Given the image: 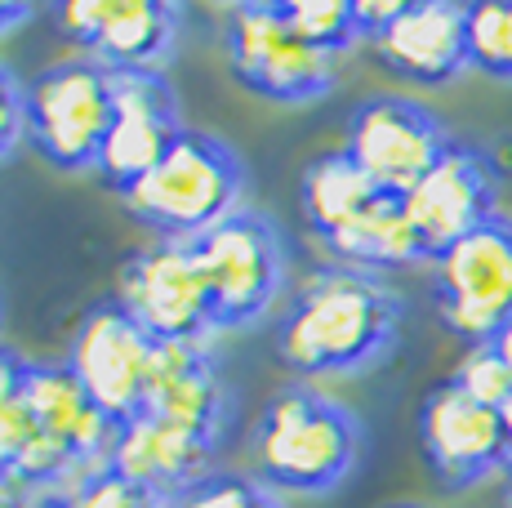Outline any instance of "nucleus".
Masks as SVG:
<instances>
[{"mask_svg":"<svg viewBox=\"0 0 512 508\" xmlns=\"http://www.w3.org/2000/svg\"><path fill=\"white\" fill-rule=\"evenodd\" d=\"M116 299L156 344H210L219 330L192 241H152L134 250L121 268Z\"/></svg>","mask_w":512,"mask_h":508,"instance_id":"9","label":"nucleus"},{"mask_svg":"<svg viewBox=\"0 0 512 508\" xmlns=\"http://www.w3.org/2000/svg\"><path fill=\"white\" fill-rule=\"evenodd\" d=\"M27 143V85L0 63V161Z\"/></svg>","mask_w":512,"mask_h":508,"instance_id":"27","label":"nucleus"},{"mask_svg":"<svg viewBox=\"0 0 512 508\" xmlns=\"http://www.w3.org/2000/svg\"><path fill=\"white\" fill-rule=\"evenodd\" d=\"M36 442H41V424L27 393V357L0 348V477H18Z\"/></svg>","mask_w":512,"mask_h":508,"instance_id":"21","label":"nucleus"},{"mask_svg":"<svg viewBox=\"0 0 512 508\" xmlns=\"http://www.w3.org/2000/svg\"><path fill=\"white\" fill-rule=\"evenodd\" d=\"M401 321L406 304L383 277L326 263L285 304L272 348L299 384L343 379L379 366L397 348Z\"/></svg>","mask_w":512,"mask_h":508,"instance_id":"1","label":"nucleus"},{"mask_svg":"<svg viewBox=\"0 0 512 508\" xmlns=\"http://www.w3.org/2000/svg\"><path fill=\"white\" fill-rule=\"evenodd\" d=\"M67 370L81 379L90 402L112 419L116 428L143 415L147 384H152L156 339L121 308V299H103L81 317L72 344H67Z\"/></svg>","mask_w":512,"mask_h":508,"instance_id":"8","label":"nucleus"},{"mask_svg":"<svg viewBox=\"0 0 512 508\" xmlns=\"http://www.w3.org/2000/svg\"><path fill=\"white\" fill-rule=\"evenodd\" d=\"M183 9L165 0H72L58 9L67 41L107 72H161L179 45Z\"/></svg>","mask_w":512,"mask_h":508,"instance_id":"14","label":"nucleus"},{"mask_svg":"<svg viewBox=\"0 0 512 508\" xmlns=\"http://www.w3.org/2000/svg\"><path fill=\"white\" fill-rule=\"evenodd\" d=\"M219 446L223 442H214V437L192 433V428L174 424V419H161V415H152V410H143L130 424L116 428V442H112V451H107V468L121 473L125 482L170 500L187 482H196V477H205L210 468H219L214 464Z\"/></svg>","mask_w":512,"mask_h":508,"instance_id":"16","label":"nucleus"},{"mask_svg":"<svg viewBox=\"0 0 512 508\" xmlns=\"http://www.w3.org/2000/svg\"><path fill=\"white\" fill-rule=\"evenodd\" d=\"M490 348H495V353H499V361H504V366L512 370V321H508L504 330H499L495 339H490Z\"/></svg>","mask_w":512,"mask_h":508,"instance_id":"30","label":"nucleus"},{"mask_svg":"<svg viewBox=\"0 0 512 508\" xmlns=\"http://www.w3.org/2000/svg\"><path fill=\"white\" fill-rule=\"evenodd\" d=\"M392 508H419V504H392Z\"/></svg>","mask_w":512,"mask_h":508,"instance_id":"33","label":"nucleus"},{"mask_svg":"<svg viewBox=\"0 0 512 508\" xmlns=\"http://www.w3.org/2000/svg\"><path fill=\"white\" fill-rule=\"evenodd\" d=\"M36 508H165V500L143 491V486L125 482L107 464H98L90 473L76 477V482L58 486L49 495H36Z\"/></svg>","mask_w":512,"mask_h":508,"instance_id":"24","label":"nucleus"},{"mask_svg":"<svg viewBox=\"0 0 512 508\" xmlns=\"http://www.w3.org/2000/svg\"><path fill=\"white\" fill-rule=\"evenodd\" d=\"M432 304L468 348L490 344L512 321V214H495L432 259Z\"/></svg>","mask_w":512,"mask_h":508,"instance_id":"6","label":"nucleus"},{"mask_svg":"<svg viewBox=\"0 0 512 508\" xmlns=\"http://www.w3.org/2000/svg\"><path fill=\"white\" fill-rule=\"evenodd\" d=\"M379 183L352 161L348 152H326L303 170V183H299V205H303V219H308L312 237L326 241L334 237L339 228H348L366 205L379 197Z\"/></svg>","mask_w":512,"mask_h":508,"instance_id":"20","label":"nucleus"},{"mask_svg":"<svg viewBox=\"0 0 512 508\" xmlns=\"http://www.w3.org/2000/svg\"><path fill=\"white\" fill-rule=\"evenodd\" d=\"M504 433H508V468H512V397L504 406Z\"/></svg>","mask_w":512,"mask_h":508,"instance_id":"31","label":"nucleus"},{"mask_svg":"<svg viewBox=\"0 0 512 508\" xmlns=\"http://www.w3.org/2000/svg\"><path fill=\"white\" fill-rule=\"evenodd\" d=\"M419 446L441 491H472L495 473H508L504 410L477 402L455 379L432 384L423 397Z\"/></svg>","mask_w":512,"mask_h":508,"instance_id":"11","label":"nucleus"},{"mask_svg":"<svg viewBox=\"0 0 512 508\" xmlns=\"http://www.w3.org/2000/svg\"><path fill=\"white\" fill-rule=\"evenodd\" d=\"M223 45H228L232 76L250 94L285 107L317 103L339 85V63L312 45H303L290 27L281 23L272 0H245L228 9L223 23Z\"/></svg>","mask_w":512,"mask_h":508,"instance_id":"7","label":"nucleus"},{"mask_svg":"<svg viewBox=\"0 0 512 508\" xmlns=\"http://www.w3.org/2000/svg\"><path fill=\"white\" fill-rule=\"evenodd\" d=\"M32 18V5H14V0H0V36H9L14 27H23Z\"/></svg>","mask_w":512,"mask_h":508,"instance_id":"29","label":"nucleus"},{"mask_svg":"<svg viewBox=\"0 0 512 508\" xmlns=\"http://www.w3.org/2000/svg\"><path fill=\"white\" fill-rule=\"evenodd\" d=\"M455 379L459 388H468L477 402H486V406H499L504 410L508 406V397H512V370L499 361V353L490 344H477V348H468V357L455 366Z\"/></svg>","mask_w":512,"mask_h":508,"instance_id":"26","label":"nucleus"},{"mask_svg":"<svg viewBox=\"0 0 512 508\" xmlns=\"http://www.w3.org/2000/svg\"><path fill=\"white\" fill-rule=\"evenodd\" d=\"M27 393H32L41 437L58 455H67V464L76 473H90V468L107 464V451L116 442V424L90 402V393L67 370V361L27 357Z\"/></svg>","mask_w":512,"mask_h":508,"instance_id":"18","label":"nucleus"},{"mask_svg":"<svg viewBox=\"0 0 512 508\" xmlns=\"http://www.w3.org/2000/svg\"><path fill=\"white\" fill-rule=\"evenodd\" d=\"M192 254L205 290H210L214 326L219 330L259 326L277 308L285 290V246L281 232L263 214L236 210L219 228L196 237Z\"/></svg>","mask_w":512,"mask_h":508,"instance_id":"5","label":"nucleus"},{"mask_svg":"<svg viewBox=\"0 0 512 508\" xmlns=\"http://www.w3.org/2000/svg\"><path fill=\"white\" fill-rule=\"evenodd\" d=\"M468 63L472 72L512 85V0L468 5Z\"/></svg>","mask_w":512,"mask_h":508,"instance_id":"23","label":"nucleus"},{"mask_svg":"<svg viewBox=\"0 0 512 508\" xmlns=\"http://www.w3.org/2000/svg\"><path fill=\"white\" fill-rule=\"evenodd\" d=\"M455 134L423 103L401 94H370L352 107L343 152L392 197H410L419 179L450 152Z\"/></svg>","mask_w":512,"mask_h":508,"instance_id":"10","label":"nucleus"},{"mask_svg":"<svg viewBox=\"0 0 512 508\" xmlns=\"http://www.w3.org/2000/svg\"><path fill=\"white\" fill-rule=\"evenodd\" d=\"M143 410L223 442L232 424V384L210 344H156Z\"/></svg>","mask_w":512,"mask_h":508,"instance_id":"17","label":"nucleus"},{"mask_svg":"<svg viewBox=\"0 0 512 508\" xmlns=\"http://www.w3.org/2000/svg\"><path fill=\"white\" fill-rule=\"evenodd\" d=\"M0 508H36V495L23 491L14 477H0Z\"/></svg>","mask_w":512,"mask_h":508,"instance_id":"28","label":"nucleus"},{"mask_svg":"<svg viewBox=\"0 0 512 508\" xmlns=\"http://www.w3.org/2000/svg\"><path fill=\"white\" fill-rule=\"evenodd\" d=\"M112 90V130L103 139L94 174L103 179V188L125 197L165 161L187 125L179 121V94L165 72H112Z\"/></svg>","mask_w":512,"mask_h":508,"instance_id":"12","label":"nucleus"},{"mask_svg":"<svg viewBox=\"0 0 512 508\" xmlns=\"http://www.w3.org/2000/svg\"><path fill=\"white\" fill-rule=\"evenodd\" d=\"M499 188H504V170L481 143L455 139L450 152L419 179V188L406 197L410 223H415L428 259L464 241L481 223L499 214Z\"/></svg>","mask_w":512,"mask_h":508,"instance_id":"13","label":"nucleus"},{"mask_svg":"<svg viewBox=\"0 0 512 508\" xmlns=\"http://www.w3.org/2000/svg\"><path fill=\"white\" fill-rule=\"evenodd\" d=\"M112 72L94 58H63L27 81V148L54 170L85 174L112 130Z\"/></svg>","mask_w":512,"mask_h":508,"instance_id":"4","label":"nucleus"},{"mask_svg":"<svg viewBox=\"0 0 512 508\" xmlns=\"http://www.w3.org/2000/svg\"><path fill=\"white\" fill-rule=\"evenodd\" d=\"M370 54L392 76L423 90L459 81L468 72V5L455 0H401L397 14L370 36Z\"/></svg>","mask_w":512,"mask_h":508,"instance_id":"15","label":"nucleus"},{"mask_svg":"<svg viewBox=\"0 0 512 508\" xmlns=\"http://www.w3.org/2000/svg\"><path fill=\"white\" fill-rule=\"evenodd\" d=\"M245 165L223 139L183 130L147 179L125 192V210L156 232V241H196L241 210Z\"/></svg>","mask_w":512,"mask_h":508,"instance_id":"3","label":"nucleus"},{"mask_svg":"<svg viewBox=\"0 0 512 508\" xmlns=\"http://www.w3.org/2000/svg\"><path fill=\"white\" fill-rule=\"evenodd\" d=\"M499 508H512V468L504 473V500H499Z\"/></svg>","mask_w":512,"mask_h":508,"instance_id":"32","label":"nucleus"},{"mask_svg":"<svg viewBox=\"0 0 512 508\" xmlns=\"http://www.w3.org/2000/svg\"><path fill=\"white\" fill-rule=\"evenodd\" d=\"M272 5H277L281 23L303 45H312V50L330 58H343L366 41L357 23V0H272Z\"/></svg>","mask_w":512,"mask_h":508,"instance_id":"22","label":"nucleus"},{"mask_svg":"<svg viewBox=\"0 0 512 508\" xmlns=\"http://www.w3.org/2000/svg\"><path fill=\"white\" fill-rule=\"evenodd\" d=\"M165 508H281L277 491L241 468H210L205 477L174 491Z\"/></svg>","mask_w":512,"mask_h":508,"instance_id":"25","label":"nucleus"},{"mask_svg":"<svg viewBox=\"0 0 512 508\" xmlns=\"http://www.w3.org/2000/svg\"><path fill=\"white\" fill-rule=\"evenodd\" d=\"M321 246L330 250L334 263L357 268V272H374V277L432 263L419 232H415V223H410L406 197H392V192H379L348 228H339L334 237L321 241Z\"/></svg>","mask_w":512,"mask_h":508,"instance_id":"19","label":"nucleus"},{"mask_svg":"<svg viewBox=\"0 0 512 508\" xmlns=\"http://www.w3.org/2000/svg\"><path fill=\"white\" fill-rule=\"evenodd\" d=\"M361 419L312 384L268 397L250 428V473L277 495H330L361 464Z\"/></svg>","mask_w":512,"mask_h":508,"instance_id":"2","label":"nucleus"}]
</instances>
